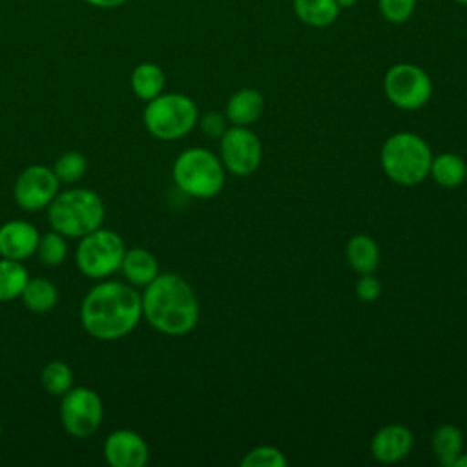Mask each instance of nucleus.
Instances as JSON below:
<instances>
[{
  "label": "nucleus",
  "mask_w": 467,
  "mask_h": 467,
  "mask_svg": "<svg viewBox=\"0 0 467 467\" xmlns=\"http://www.w3.org/2000/svg\"><path fill=\"white\" fill-rule=\"evenodd\" d=\"M80 325L95 339L115 341L135 330L142 317L140 294L130 283L100 279L80 303Z\"/></svg>",
  "instance_id": "obj_1"
},
{
  "label": "nucleus",
  "mask_w": 467,
  "mask_h": 467,
  "mask_svg": "<svg viewBox=\"0 0 467 467\" xmlns=\"http://www.w3.org/2000/svg\"><path fill=\"white\" fill-rule=\"evenodd\" d=\"M142 317L166 336H184L199 321V303L190 283L179 274L164 272L140 294Z\"/></svg>",
  "instance_id": "obj_2"
},
{
  "label": "nucleus",
  "mask_w": 467,
  "mask_h": 467,
  "mask_svg": "<svg viewBox=\"0 0 467 467\" xmlns=\"http://www.w3.org/2000/svg\"><path fill=\"white\" fill-rule=\"evenodd\" d=\"M46 210L51 230L73 239H80L100 228L106 217L102 197L89 188L58 192Z\"/></svg>",
  "instance_id": "obj_3"
},
{
  "label": "nucleus",
  "mask_w": 467,
  "mask_h": 467,
  "mask_svg": "<svg viewBox=\"0 0 467 467\" xmlns=\"http://www.w3.org/2000/svg\"><path fill=\"white\" fill-rule=\"evenodd\" d=\"M379 162L389 179L401 186H414L429 177L432 151L420 135L400 131L383 142Z\"/></svg>",
  "instance_id": "obj_4"
},
{
  "label": "nucleus",
  "mask_w": 467,
  "mask_h": 467,
  "mask_svg": "<svg viewBox=\"0 0 467 467\" xmlns=\"http://www.w3.org/2000/svg\"><path fill=\"white\" fill-rule=\"evenodd\" d=\"M175 186L195 199H212L224 186V166L206 148H188L171 168Z\"/></svg>",
  "instance_id": "obj_5"
},
{
  "label": "nucleus",
  "mask_w": 467,
  "mask_h": 467,
  "mask_svg": "<svg viewBox=\"0 0 467 467\" xmlns=\"http://www.w3.org/2000/svg\"><path fill=\"white\" fill-rule=\"evenodd\" d=\"M199 120L195 102L182 93H161L146 102L142 122L150 135L161 140H177L188 135Z\"/></svg>",
  "instance_id": "obj_6"
},
{
  "label": "nucleus",
  "mask_w": 467,
  "mask_h": 467,
  "mask_svg": "<svg viewBox=\"0 0 467 467\" xmlns=\"http://www.w3.org/2000/svg\"><path fill=\"white\" fill-rule=\"evenodd\" d=\"M126 246L122 237L108 228H97L78 239L75 263L82 275L100 281L119 272Z\"/></svg>",
  "instance_id": "obj_7"
},
{
  "label": "nucleus",
  "mask_w": 467,
  "mask_h": 467,
  "mask_svg": "<svg viewBox=\"0 0 467 467\" xmlns=\"http://www.w3.org/2000/svg\"><path fill=\"white\" fill-rule=\"evenodd\" d=\"M383 91L396 108L412 111L429 102L432 95V80L420 66L400 62L385 73Z\"/></svg>",
  "instance_id": "obj_8"
},
{
  "label": "nucleus",
  "mask_w": 467,
  "mask_h": 467,
  "mask_svg": "<svg viewBox=\"0 0 467 467\" xmlns=\"http://www.w3.org/2000/svg\"><path fill=\"white\" fill-rule=\"evenodd\" d=\"M60 421L73 438H88L95 434L104 418L102 398L88 387H71L60 396Z\"/></svg>",
  "instance_id": "obj_9"
},
{
  "label": "nucleus",
  "mask_w": 467,
  "mask_h": 467,
  "mask_svg": "<svg viewBox=\"0 0 467 467\" xmlns=\"http://www.w3.org/2000/svg\"><path fill=\"white\" fill-rule=\"evenodd\" d=\"M60 192V181L53 168L31 164L20 171L13 186L15 202L26 212L46 210Z\"/></svg>",
  "instance_id": "obj_10"
},
{
  "label": "nucleus",
  "mask_w": 467,
  "mask_h": 467,
  "mask_svg": "<svg viewBox=\"0 0 467 467\" xmlns=\"http://www.w3.org/2000/svg\"><path fill=\"white\" fill-rule=\"evenodd\" d=\"M221 162L234 175H250L257 170L263 148L259 137L246 126H232L221 137Z\"/></svg>",
  "instance_id": "obj_11"
},
{
  "label": "nucleus",
  "mask_w": 467,
  "mask_h": 467,
  "mask_svg": "<svg viewBox=\"0 0 467 467\" xmlns=\"http://www.w3.org/2000/svg\"><path fill=\"white\" fill-rule=\"evenodd\" d=\"M102 452L111 467H144L150 460L146 440L130 429H117L104 440Z\"/></svg>",
  "instance_id": "obj_12"
},
{
  "label": "nucleus",
  "mask_w": 467,
  "mask_h": 467,
  "mask_svg": "<svg viewBox=\"0 0 467 467\" xmlns=\"http://www.w3.org/2000/svg\"><path fill=\"white\" fill-rule=\"evenodd\" d=\"M40 232L22 219L7 221L0 226V257L26 261L36 252Z\"/></svg>",
  "instance_id": "obj_13"
},
{
  "label": "nucleus",
  "mask_w": 467,
  "mask_h": 467,
  "mask_svg": "<svg viewBox=\"0 0 467 467\" xmlns=\"http://www.w3.org/2000/svg\"><path fill=\"white\" fill-rule=\"evenodd\" d=\"M412 441V432L405 425L390 423L374 434L370 441V452L381 463H396L409 456Z\"/></svg>",
  "instance_id": "obj_14"
},
{
  "label": "nucleus",
  "mask_w": 467,
  "mask_h": 467,
  "mask_svg": "<svg viewBox=\"0 0 467 467\" xmlns=\"http://www.w3.org/2000/svg\"><path fill=\"white\" fill-rule=\"evenodd\" d=\"M119 272L124 275V281L130 283L131 286L144 288L159 275V263L155 255L146 248H126Z\"/></svg>",
  "instance_id": "obj_15"
},
{
  "label": "nucleus",
  "mask_w": 467,
  "mask_h": 467,
  "mask_svg": "<svg viewBox=\"0 0 467 467\" xmlns=\"http://www.w3.org/2000/svg\"><path fill=\"white\" fill-rule=\"evenodd\" d=\"M265 109L263 95L254 88L237 89L226 102V120L234 126H250L255 122Z\"/></svg>",
  "instance_id": "obj_16"
},
{
  "label": "nucleus",
  "mask_w": 467,
  "mask_h": 467,
  "mask_svg": "<svg viewBox=\"0 0 467 467\" xmlns=\"http://www.w3.org/2000/svg\"><path fill=\"white\" fill-rule=\"evenodd\" d=\"M292 11L305 26L323 29L337 20L341 7L336 0H292Z\"/></svg>",
  "instance_id": "obj_17"
},
{
  "label": "nucleus",
  "mask_w": 467,
  "mask_h": 467,
  "mask_svg": "<svg viewBox=\"0 0 467 467\" xmlns=\"http://www.w3.org/2000/svg\"><path fill=\"white\" fill-rule=\"evenodd\" d=\"M166 77L161 66L153 62H140L133 67L131 77H130V86L131 91L135 93L137 99L148 102L155 97H159L164 91Z\"/></svg>",
  "instance_id": "obj_18"
},
{
  "label": "nucleus",
  "mask_w": 467,
  "mask_h": 467,
  "mask_svg": "<svg viewBox=\"0 0 467 467\" xmlns=\"http://www.w3.org/2000/svg\"><path fill=\"white\" fill-rule=\"evenodd\" d=\"M345 254L350 268L361 275L372 274L378 268L379 248H378V243L367 234H358L350 237L347 243Z\"/></svg>",
  "instance_id": "obj_19"
},
{
  "label": "nucleus",
  "mask_w": 467,
  "mask_h": 467,
  "mask_svg": "<svg viewBox=\"0 0 467 467\" xmlns=\"http://www.w3.org/2000/svg\"><path fill=\"white\" fill-rule=\"evenodd\" d=\"M20 299L29 312L46 314L51 312L58 303V288L46 277H29Z\"/></svg>",
  "instance_id": "obj_20"
},
{
  "label": "nucleus",
  "mask_w": 467,
  "mask_h": 467,
  "mask_svg": "<svg viewBox=\"0 0 467 467\" xmlns=\"http://www.w3.org/2000/svg\"><path fill=\"white\" fill-rule=\"evenodd\" d=\"M432 451L440 465L443 467H454L458 456L462 454L463 447V436L462 431L456 425L443 423L436 427L432 432Z\"/></svg>",
  "instance_id": "obj_21"
},
{
  "label": "nucleus",
  "mask_w": 467,
  "mask_h": 467,
  "mask_svg": "<svg viewBox=\"0 0 467 467\" xmlns=\"http://www.w3.org/2000/svg\"><path fill=\"white\" fill-rule=\"evenodd\" d=\"M429 175L434 179L436 184L443 188H456L467 177V164L456 153H441L438 157H432Z\"/></svg>",
  "instance_id": "obj_22"
},
{
  "label": "nucleus",
  "mask_w": 467,
  "mask_h": 467,
  "mask_svg": "<svg viewBox=\"0 0 467 467\" xmlns=\"http://www.w3.org/2000/svg\"><path fill=\"white\" fill-rule=\"evenodd\" d=\"M27 279L29 272L22 261L0 257V303L20 297Z\"/></svg>",
  "instance_id": "obj_23"
},
{
  "label": "nucleus",
  "mask_w": 467,
  "mask_h": 467,
  "mask_svg": "<svg viewBox=\"0 0 467 467\" xmlns=\"http://www.w3.org/2000/svg\"><path fill=\"white\" fill-rule=\"evenodd\" d=\"M73 370L64 361H49L40 372V383L51 396H64L73 387Z\"/></svg>",
  "instance_id": "obj_24"
},
{
  "label": "nucleus",
  "mask_w": 467,
  "mask_h": 467,
  "mask_svg": "<svg viewBox=\"0 0 467 467\" xmlns=\"http://www.w3.org/2000/svg\"><path fill=\"white\" fill-rule=\"evenodd\" d=\"M36 257L46 266H60L67 257L66 237L55 230H49L40 235L36 244Z\"/></svg>",
  "instance_id": "obj_25"
},
{
  "label": "nucleus",
  "mask_w": 467,
  "mask_h": 467,
  "mask_svg": "<svg viewBox=\"0 0 467 467\" xmlns=\"http://www.w3.org/2000/svg\"><path fill=\"white\" fill-rule=\"evenodd\" d=\"M88 170V159L80 151H66L53 162V171L60 182H77L84 177Z\"/></svg>",
  "instance_id": "obj_26"
},
{
  "label": "nucleus",
  "mask_w": 467,
  "mask_h": 467,
  "mask_svg": "<svg viewBox=\"0 0 467 467\" xmlns=\"http://www.w3.org/2000/svg\"><path fill=\"white\" fill-rule=\"evenodd\" d=\"M288 463L286 456L272 445H259L246 452L241 460L243 467H285Z\"/></svg>",
  "instance_id": "obj_27"
},
{
  "label": "nucleus",
  "mask_w": 467,
  "mask_h": 467,
  "mask_svg": "<svg viewBox=\"0 0 467 467\" xmlns=\"http://www.w3.org/2000/svg\"><path fill=\"white\" fill-rule=\"evenodd\" d=\"M378 9L389 24H405L416 9V0H378Z\"/></svg>",
  "instance_id": "obj_28"
},
{
  "label": "nucleus",
  "mask_w": 467,
  "mask_h": 467,
  "mask_svg": "<svg viewBox=\"0 0 467 467\" xmlns=\"http://www.w3.org/2000/svg\"><path fill=\"white\" fill-rule=\"evenodd\" d=\"M199 126L202 133L210 139H221L226 131V115H221L217 111H208L202 117H199Z\"/></svg>",
  "instance_id": "obj_29"
},
{
  "label": "nucleus",
  "mask_w": 467,
  "mask_h": 467,
  "mask_svg": "<svg viewBox=\"0 0 467 467\" xmlns=\"http://www.w3.org/2000/svg\"><path fill=\"white\" fill-rule=\"evenodd\" d=\"M356 294L363 301H374L381 294V283L372 274H363L356 283Z\"/></svg>",
  "instance_id": "obj_30"
},
{
  "label": "nucleus",
  "mask_w": 467,
  "mask_h": 467,
  "mask_svg": "<svg viewBox=\"0 0 467 467\" xmlns=\"http://www.w3.org/2000/svg\"><path fill=\"white\" fill-rule=\"evenodd\" d=\"M95 7H102V9H113V7H119L122 4H126L128 0H84Z\"/></svg>",
  "instance_id": "obj_31"
},
{
  "label": "nucleus",
  "mask_w": 467,
  "mask_h": 467,
  "mask_svg": "<svg viewBox=\"0 0 467 467\" xmlns=\"http://www.w3.org/2000/svg\"><path fill=\"white\" fill-rule=\"evenodd\" d=\"M336 2H337V5H339L341 9H348V7L356 5L359 0H336Z\"/></svg>",
  "instance_id": "obj_32"
},
{
  "label": "nucleus",
  "mask_w": 467,
  "mask_h": 467,
  "mask_svg": "<svg viewBox=\"0 0 467 467\" xmlns=\"http://www.w3.org/2000/svg\"><path fill=\"white\" fill-rule=\"evenodd\" d=\"M454 467H467V452L465 454H460Z\"/></svg>",
  "instance_id": "obj_33"
},
{
  "label": "nucleus",
  "mask_w": 467,
  "mask_h": 467,
  "mask_svg": "<svg viewBox=\"0 0 467 467\" xmlns=\"http://www.w3.org/2000/svg\"><path fill=\"white\" fill-rule=\"evenodd\" d=\"M456 4H460V5H467V0H454Z\"/></svg>",
  "instance_id": "obj_34"
},
{
  "label": "nucleus",
  "mask_w": 467,
  "mask_h": 467,
  "mask_svg": "<svg viewBox=\"0 0 467 467\" xmlns=\"http://www.w3.org/2000/svg\"><path fill=\"white\" fill-rule=\"evenodd\" d=\"M0 438H2V423H0Z\"/></svg>",
  "instance_id": "obj_35"
}]
</instances>
